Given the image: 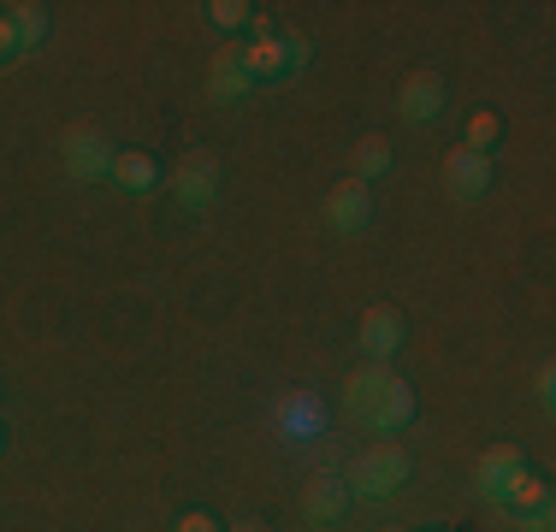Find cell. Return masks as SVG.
<instances>
[{"mask_svg": "<svg viewBox=\"0 0 556 532\" xmlns=\"http://www.w3.org/2000/svg\"><path fill=\"white\" fill-rule=\"evenodd\" d=\"M113 154H118V149L101 137L96 125H72V130L60 137V160H65V172H72L77 183H101V178L113 172Z\"/></svg>", "mask_w": 556, "mask_h": 532, "instance_id": "277c9868", "label": "cell"}, {"mask_svg": "<svg viewBox=\"0 0 556 532\" xmlns=\"http://www.w3.org/2000/svg\"><path fill=\"white\" fill-rule=\"evenodd\" d=\"M343 408H350L355 426L367 432H396V426L415 420V391H408L403 372H391V362H367L343 379Z\"/></svg>", "mask_w": 556, "mask_h": 532, "instance_id": "6da1fadb", "label": "cell"}, {"mask_svg": "<svg viewBox=\"0 0 556 532\" xmlns=\"http://www.w3.org/2000/svg\"><path fill=\"white\" fill-rule=\"evenodd\" d=\"M296 53H302V42H290V36H255V42L237 48V60H243L249 84H255V77H285L290 65H302Z\"/></svg>", "mask_w": 556, "mask_h": 532, "instance_id": "9c48e42d", "label": "cell"}, {"mask_svg": "<svg viewBox=\"0 0 556 532\" xmlns=\"http://www.w3.org/2000/svg\"><path fill=\"white\" fill-rule=\"evenodd\" d=\"M497 137H503V118L497 113H473L468 125H462V149H473V154H492Z\"/></svg>", "mask_w": 556, "mask_h": 532, "instance_id": "2e32d148", "label": "cell"}, {"mask_svg": "<svg viewBox=\"0 0 556 532\" xmlns=\"http://www.w3.org/2000/svg\"><path fill=\"white\" fill-rule=\"evenodd\" d=\"M408 338V319L403 308H391V302H374V308L362 314V326H355V343H362L367 362H391L396 350H403Z\"/></svg>", "mask_w": 556, "mask_h": 532, "instance_id": "8992f818", "label": "cell"}, {"mask_svg": "<svg viewBox=\"0 0 556 532\" xmlns=\"http://www.w3.org/2000/svg\"><path fill=\"white\" fill-rule=\"evenodd\" d=\"M367 219H374V183H362V178L332 183V195H326V225H332V231H367Z\"/></svg>", "mask_w": 556, "mask_h": 532, "instance_id": "52a82bcc", "label": "cell"}, {"mask_svg": "<svg viewBox=\"0 0 556 532\" xmlns=\"http://www.w3.org/2000/svg\"><path fill=\"white\" fill-rule=\"evenodd\" d=\"M533 391H539V403H551V396H556V367H551V362H539V372H533Z\"/></svg>", "mask_w": 556, "mask_h": 532, "instance_id": "d6986e66", "label": "cell"}, {"mask_svg": "<svg viewBox=\"0 0 556 532\" xmlns=\"http://www.w3.org/2000/svg\"><path fill=\"white\" fill-rule=\"evenodd\" d=\"M551 521H556L551 503H545V509H527V515H521V532H551Z\"/></svg>", "mask_w": 556, "mask_h": 532, "instance_id": "ffe728a7", "label": "cell"}, {"mask_svg": "<svg viewBox=\"0 0 556 532\" xmlns=\"http://www.w3.org/2000/svg\"><path fill=\"white\" fill-rule=\"evenodd\" d=\"M521 473H533L521 444H492V449H480V461H473V485H480L485 503H509V491H515Z\"/></svg>", "mask_w": 556, "mask_h": 532, "instance_id": "5b68a950", "label": "cell"}, {"mask_svg": "<svg viewBox=\"0 0 556 532\" xmlns=\"http://www.w3.org/2000/svg\"><path fill=\"white\" fill-rule=\"evenodd\" d=\"M444 190L456 202H480L492 190V154H473V149H456L444 160Z\"/></svg>", "mask_w": 556, "mask_h": 532, "instance_id": "30bf717a", "label": "cell"}, {"mask_svg": "<svg viewBox=\"0 0 556 532\" xmlns=\"http://www.w3.org/2000/svg\"><path fill=\"white\" fill-rule=\"evenodd\" d=\"M243 89H249V72H243V60H237V42H231V48H219L214 60H207V96L237 101Z\"/></svg>", "mask_w": 556, "mask_h": 532, "instance_id": "7c38bea8", "label": "cell"}, {"mask_svg": "<svg viewBox=\"0 0 556 532\" xmlns=\"http://www.w3.org/2000/svg\"><path fill=\"white\" fill-rule=\"evenodd\" d=\"M350 485H343V473H320L314 479L308 491H302V515H308V521H343V515H350Z\"/></svg>", "mask_w": 556, "mask_h": 532, "instance_id": "8fae6325", "label": "cell"}, {"mask_svg": "<svg viewBox=\"0 0 556 532\" xmlns=\"http://www.w3.org/2000/svg\"><path fill=\"white\" fill-rule=\"evenodd\" d=\"M7 18H12V30H18V48H30V42L48 36V7L42 0H18V7H7Z\"/></svg>", "mask_w": 556, "mask_h": 532, "instance_id": "5bb4252c", "label": "cell"}, {"mask_svg": "<svg viewBox=\"0 0 556 532\" xmlns=\"http://www.w3.org/2000/svg\"><path fill=\"white\" fill-rule=\"evenodd\" d=\"M166 190H172V202H178L184 213H207L219 202V160L207 149H190L178 166H172Z\"/></svg>", "mask_w": 556, "mask_h": 532, "instance_id": "3957f363", "label": "cell"}, {"mask_svg": "<svg viewBox=\"0 0 556 532\" xmlns=\"http://www.w3.org/2000/svg\"><path fill=\"white\" fill-rule=\"evenodd\" d=\"M396 113H403L408 125H432V118L444 113V77L439 72H408L403 89H396Z\"/></svg>", "mask_w": 556, "mask_h": 532, "instance_id": "ba28073f", "label": "cell"}, {"mask_svg": "<svg viewBox=\"0 0 556 532\" xmlns=\"http://www.w3.org/2000/svg\"><path fill=\"white\" fill-rule=\"evenodd\" d=\"M231 532H273V527H261V521H237Z\"/></svg>", "mask_w": 556, "mask_h": 532, "instance_id": "7402d4cb", "label": "cell"}, {"mask_svg": "<svg viewBox=\"0 0 556 532\" xmlns=\"http://www.w3.org/2000/svg\"><path fill=\"white\" fill-rule=\"evenodd\" d=\"M172 532H225V527L207 509H190V515H178V527H172Z\"/></svg>", "mask_w": 556, "mask_h": 532, "instance_id": "ac0fdd59", "label": "cell"}, {"mask_svg": "<svg viewBox=\"0 0 556 532\" xmlns=\"http://www.w3.org/2000/svg\"><path fill=\"white\" fill-rule=\"evenodd\" d=\"M12 48H18V30H12V18H7V12H0V60H7Z\"/></svg>", "mask_w": 556, "mask_h": 532, "instance_id": "44dd1931", "label": "cell"}, {"mask_svg": "<svg viewBox=\"0 0 556 532\" xmlns=\"http://www.w3.org/2000/svg\"><path fill=\"white\" fill-rule=\"evenodd\" d=\"M403 479H408V449L396 444V438H374V444L355 449V461L343 468V485H350V497H362V503L391 497Z\"/></svg>", "mask_w": 556, "mask_h": 532, "instance_id": "7a4b0ae2", "label": "cell"}, {"mask_svg": "<svg viewBox=\"0 0 556 532\" xmlns=\"http://www.w3.org/2000/svg\"><path fill=\"white\" fill-rule=\"evenodd\" d=\"M386 172H391V142L386 137H362V142H355V178L374 183V178H386Z\"/></svg>", "mask_w": 556, "mask_h": 532, "instance_id": "9a60e30c", "label": "cell"}, {"mask_svg": "<svg viewBox=\"0 0 556 532\" xmlns=\"http://www.w3.org/2000/svg\"><path fill=\"white\" fill-rule=\"evenodd\" d=\"M207 24H214V30H243L249 18H255V7H249V0H207Z\"/></svg>", "mask_w": 556, "mask_h": 532, "instance_id": "e0dca14e", "label": "cell"}, {"mask_svg": "<svg viewBox=\"0 0 556 532\" xmlns=\"http://www.w3.org/2000/svg\"><path fill=\"white\" fill-rule=\"evenodd\" d=\"M108 178L125 183L130 195H142V190H154V183H161V166H154V154H142V149H118Z\"/></svg>", "mask_w": 556, "mask_h": 532, "instance_id": "4fadbf2b", "label": "cell"}]
</instances>
